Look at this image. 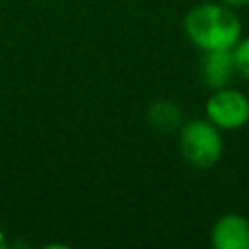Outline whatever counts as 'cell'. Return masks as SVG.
<instances>
[{
    "mask_svg": "<svg viewBox=\"0 0 249 249\" xmlns=\"http://www.w3.org/2000/svg\"><path fill=\"white\" fill-rule=\"evenodd\" d=\"M184 33L201 53L230 51L243 37V24L236 9L223 2H199L184 16Z\"/></svg>",
    "mask_w": 249,
    "mask_h": 249,
    "instance_id": "obj_1",
    "label": "cell"
},
{
    "mask_svg": "<svg viewBox=\"0 0 249 249\" xmlns=\"http://www.w3.org/2000/svg\"><path fill=\"white\" fill-rule=\"evenodd\" d=\"M177 149L195 168H212L223 158V131L208 118L184 121L177 131Z\"/></svg>",
    "mask_w": 249,
    "mask_h": 249,
    "instance_id": "obj_2",
    "label": "cell"
},
{
    "mask_svg": "<svg viewBox=\"0 0 249 249\" xmlns=\"http://www.w3.org/2000/svg\"><path fill=\"white\" fill-rule=\"evenodd\" d=\"M203 109L206 118L221 131H236L249 123V99L232 86L212 90Z\"/></svg>",
    "mask_w": 249,
    "mask_h": 249,
    "instance_id": "obj_3",
    "label": "cell"
},
{
    "mask_svg": "<svg viewBox=\"0 0 249 249\" xmlns=\"http://www.w3.org/2000/svg\"><path fill=\"white\" fill-rule=\"evenodd\" d=\"M201 81L208 90H221V88H230L234 79L238 77L236 61H234V53L230 51H206L201 57Z\"/></svg>",
    "mask_w": 249,
    "mask_h": 249,
    "instance_id": "obj_4",
    "label": "cell"
},
{
    "mask_svg": "<svg viewBox=\"0 0 249 249\" xmlns=\"http://www.w3.org/2000/svg\"><path fill=\"white\" fill-rule=\"evenodd\" d=\"M210 243L214 249H249V221L236 212L221 214L212 225Z\"/></svg>",
    "mask_w": 249,
    "mask_h": 249,
    "instance_id": "obj_5",
    "label": "cell"
},
{
    "mask_svg": "<svg viewBox=\"0 0 249 249\" xmlns=\"http://www.w3.org/2000/svg\"><path fill=\"white\" fill-rule=\"evenodd\" d=\"M146 121L151 127L162 133H177L184 124V114L177 103L168 99H158L146 107Z\"/></svg>",
    "mask_w": 249,
    "mask_h": 249,
    "instance_id": "obj_6",
    "label": "cell"
},
{
    "mask_svg": "<svg viewBox=\"0 0 249 249\" xmlns=\"http://www.w3.org/2000/svg\"><path fill=\"white\" fill-rule=\"evenodd\" d=\"M232 53H234V61H236L238 77L249 81V35H243L238 39L236 46L232 48Z\"/></svg>",
    "mask_w": 249,
    "mask_h": 249,
    "instance_id": "obj_7",
    "label": "cell"
},
{
    "mask_svg": "<svg viewBox=\"0 0 249 249\" xmlns=\"http://www.w3.org/2000/svg\"><path fill=\"white\" fill-rule=\"evenodd\" d=\"M219 2H223V4H228V7H232V9H245L249 7V0H219Z\"/></svg>",
    "mask_w": 249,
    "mask_h": 249,
    "instance_id": "obj_8",
    "label": "cell"
}]
</instances>
